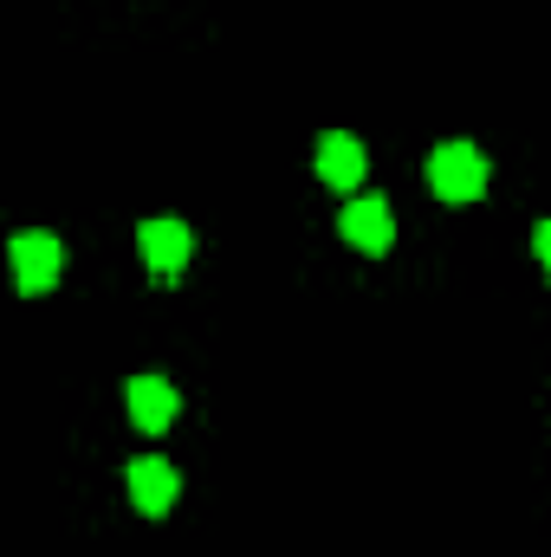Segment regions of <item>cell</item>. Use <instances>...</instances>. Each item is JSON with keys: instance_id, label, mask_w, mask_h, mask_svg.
<instances>
[{"instance_id": "1", "label": "cell", "mask_w": 551, "mask_h": 557, "mask_svg": "<svg viewBox=\"0 0 551 557\" xmlns=\"http://www.w3.org/2000/svg\"><path fill=\"white\" fill-rule=\"evenodd\" d=\"M428 188L441 195V201H480L487 195V156L474 149V143H441L434 156H428Z\"/></svg>"}, {"instance_id": "2", "label": "cell", "mask_w": 551, "mask_h": 557, "mask_svg": "<svg viewBox=\"0 0 551 557\" xmlns=\"http://www.w3.org/2000/svg\"><path fill=\"white\" fill-rule=\"evenodd\" d=\"M7 260H13L20 292H46V285H59V273H65V247L52 234H13Z\"/></svg>"}, {"instance_id": "3", "label": "cell", "mask_w": 551, "mask_h": 557, "mask_svg": "<svg viewBox=\"0 0 551 557\" xmlns=\"http://www.w3.org/2000/svg\"><path fill=\"white\" fill-rule=\"evenodd\" d=\"M338 227H344V240L364 247V253H390V240H396V214H390L383 195H351V208H344Z\"/></svg>"}, {"instance_id": "4", "label": "cell", "mask_w": 551, "mask_h": 557, "mask_svg": "<svg viewBox=\"0 0 551 557\" xmlns=\"http://www.w3.org/2000/svg\"><path fill=\"white\" fill-rule=\"evenodd\" d=\"M318 175H325L331 188L357 195L364 175H370V149L351 137V131H325V137H318Z\"/></svg>"}, {"instance_id": "5", "label": "cell", "mask_w": 551, "mask_h": 557, "mask_svg": "<svg viewBox=\"0 0 551 557\" xmlns=\"http://www.w3.org/2000/svg\"><path fill=\"white\" fill-rule=\"evenodd\" d=\"M137 247H143V260H149V273L156 278H175L182 267H188V247H195V240H188L182 221L162 214V221H143L137 227Z\"/></svg>"}, {"instance_id": "6", "label": "cell", "mask_w": 551, "mask_h": 557, "mask_svg": "<svg viewBox=\"0 0 551 557\" xmlns=\"http://www.w3.org/2000/svg\"><path fill=\"white\" fill-rule=\"evenodd\" d=\"M124 480H131L137 512H149V519H156V512H169V506H175V486H182V480H175V467H169L162 454H137Z\"/></svg>"}, {"instance_id": "7", "label": "cell", "mask_w": 551, "mask_h": 557, "mask_svg": "<svg viewBox=\"0 0 551 557\" xmlns=\"http://www.w3.org/2000/svg\"><path fill=\"white\" fill-rule=\"evenodd\" d=\"M175 409H182L175 383H162V376H131V421H137L143 434H169Z\"/></svg>"}, {"instance_id": "8", "label": "cell", "mask_w": 551, "mask_h": 557, "mask_svg": "<svg viewBox=\"0 0 551 557\" xmlns=\"http://www.w3.org/2000/svg\"><path fill=\"white\" fill-rule=\"evenodd\" d=\"M532 253H539V267L551 273V221H539V227H532Z\"/></svg>"}]
</instances>
